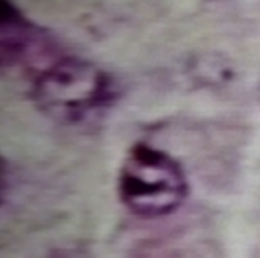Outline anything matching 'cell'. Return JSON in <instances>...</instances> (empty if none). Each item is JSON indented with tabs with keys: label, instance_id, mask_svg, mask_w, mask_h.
<instances>
[{
	"label": "cell",
	"instance_id": "1",
	"mask_svg": "<svg viewBox=\"0 0 260 258\" xmlns=\"http://www.w3.org/2000/svg\"><path fill=\"white\" fill-rule=\"evenodd\" d=\"M31 98L53 119L80 123L112 108L119 98V86L98 64L69 57L39 73L31 86Z\"/></svg>",
	"mask_w": 260,
	"mask_h": 258
},
{
	"label": "cell",
	"instance_id": "2",
	"mask_svg": "<svg viewBox=\"0 0 260 258\" xmlns=\"http://www.w3.org/2000/svg\"><path fill=\"white\" fill-rule=\"evenodd\" d=\"M190 192L180 163L149 143H135L123 156L117 194L127 211L137 217H167L180 209Z\"/></svg>",
	"mask_w": 260,
	"mask_h": 258
}]
</instances>
